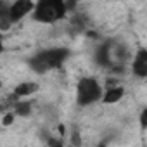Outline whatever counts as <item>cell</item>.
Here are the masks:
<instances>
[{"mask_svg": "<svg viewBox=\"0 0 147 147\" xmlns=\"http://www.w3.org/2000/svg\"><path fill=\"white\" fill-rule=\"evenodd\" d=\"M66 11V0H38L35 5V18L42 23H54L62 19Z\"/></svg>", "mask_w": 147, "mask_h": 147, "instance_id": "cell-1", "label": "cell"}, {"mask_svg": "<svg viewBox=\"0 0 147 147\" xmlns=\"http://www.w3.org/2000/svg\"><path fill=\"white\" fill-rule=\"evenodd\" d=\"M102 88L95 78H82L76 85V100L80 106L94 104L100 99Z\"/></svg>", "mask_w": 147, "mask_h": 147, "instance_id": "cell-2", "label": "cell"}, {"mask_svg": "<svg viewBox=\"0 0 147 147\" xmlns=\"http://www.w3.org/2000/svg\"><path fill=\"white\" fill-rule=\"evenodd\" d=\"M66 57H67V52H64L61 49L45 50V52H42V54H38L36 57L31 59V67L36 69V71H47V69L61 66Z\"/></svg>", "mask_w": 147, "mask_h": 147, "instance_id": "cell-3", "label": "cell"}, {"mask_svg": "<svg viewBox=\"0 0 147 147\" xmlns=\"http://www.w3.org/2000/svg\"><path fill=\"white\" fill-rule=\"evenodd\" d=\"M33 9H35V2H33V0H16V2L9 7V12H11L12 21L16 23L19 19H23L26 14H30Z\"/></svg>", "mask_w": 147, "mask_h": 147, "instance_id": "cell-4", "label": "cell"}, {"mask_svg": "<svg viewBox=\"0 0 147 147\" xmlns=\"http://www.w3.org/2000/svg\"><path fill=\"white\" fill-rule=\"evenodd\" d=\"M131 69H133V75L135 76H140V78H145L147 76V50L140 49L133 59V64H131Z\"/></svg>", "mask_w": 147, "mask_h": 147, "instance_id": "cell-5", "label": "cell"}, {"mask_svg": "<svg viewBox=\"0 0 147 147\" xmlns=\"http://www.w3.org/2000/svg\"><path fill=\"white\" fill-rule=\"evenodd\" d=\"M123 95H125V88L113 85V87H107V90L104 92L102 102H104V104H116V102H119V100L123 99Z\"/></svg>", "mask_w": 147, "mask_h": 147, "instance_id": "cell-6", "label": "cell"}, {"mask_svg": "<svg viewBox=\"0 0 147 147\" xmlns=\"http://www.w3.org/2000/svg\"><path fill=\"white\" fill-rule=\"evenodd\" d=\"M36 90H38V85H36L35 82H23V83L16 85L14 95H16V97H30V95H33Z\"/></svg>", "mask_w": 147, "mask_h": 147, "instance_id": "cell-7", "label": "cell"}, {"mask_svg": "<svg viewBox=\"0 0 147 147\" xmlns=\"http://www.w3.org/2000/svg\"><path fill=\"white\" fill-rule=\"evenodd\" d=\"M30 104H16L14 106V113L19 114V116H28L30 114Z\"/></svg>", "mask_w": 147, "mask_h": 147, "instance_id": "cell-8", "label": "cell"}, {"mask_svg": "<svg viewBox=\"0 0 147 147\" xmlns=\"http://www.w3.org/2000/svg\"><path fill=\"white\" fill-rule=\"evenodd\" d=\"M138 123H140V126H142L144 130L147 128V107L142 109V113H140V116H138Z\"/></svg>", "mask_w": 147, "mask_h": 147, "instance_id": "cell-9", "label": "cell"}, {"mask_svg": "<svg viewBox=\"0 0 147 147\" xmlns=\"http://www.w3.org/2000/svg\"><path fill=\"white\" fill-rule=\"evenodd\" d=\"M14 116H16V113H7V114L4 116V119H2V125H4V126L12 125V123H14Z\"/></svg>", "mask_w": 147, "mask_h": 147, "instance_id": "cell-10", "label": "cell"}]
</instances>
